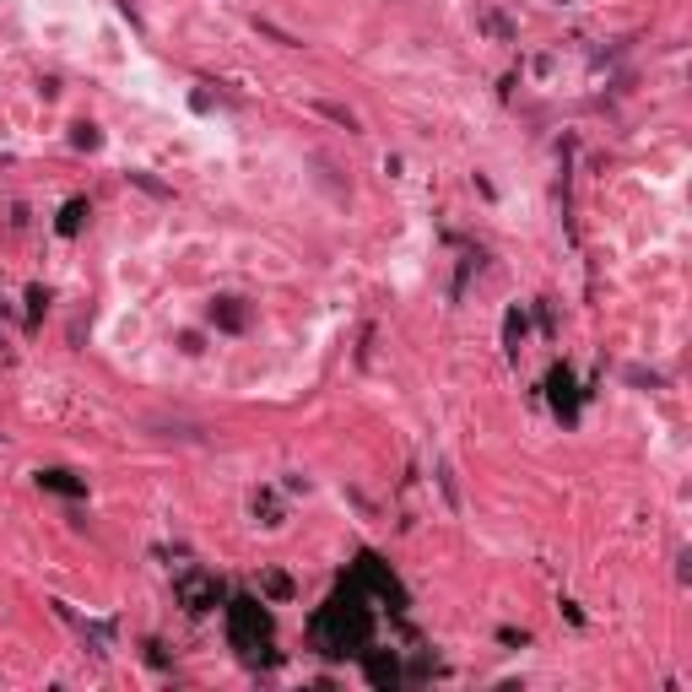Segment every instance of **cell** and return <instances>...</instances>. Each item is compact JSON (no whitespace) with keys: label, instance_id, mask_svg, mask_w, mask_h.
<instances>
[{"label":"cell","instance_id":"3","mask_svg":"<svg viewBox=\"0 0 692 692\" xmlns=\"http://www.w3.org/2000/svg\"><path fill=\"white\" fill-rule=\"evenodd\" d=\"M352 579H357V584H368V590H374L379 601H390L395 611L406 606V590H401V579H395V574L379 563L374 552H363V557H357V574H352Z\"/></svg>","mask_w":692,"mask_h":692},{"label":"cell","instance_id":"5","mask_svg":"<svg viewBox=\"0 0 692 692\" xmlns=\"http://www.w3.org/2000/svg\"><path fill=\"white\" fill-rule=\"evenodd\" d=\"M363 671H368V682H374V687H395V682H401V660H395V655H368V649H363Z\"/></svg>","mask_w":692,"mask_h":692},{"label":"cell","instance_id":"8","mask_svg":"<svg viewBox=\"0 0 692 692\" xmlns=\"http://www.w3.org/2000/svg\"><path fill=\"white\" fill-rule=\"evenodd\" d=\"M211 314H217V325H228V330H244V309H238L233 298H222V303H217V309H211Z\"/></svg>","mask_w":692,"mask_h":692},{"label":"cell","instance_id":"9","mask_svg":"<svg viewBox=\"0 0 692 692\" xmlns=\"http://www.w3.org/2000/svg\"><path fill=\"white\" fill-rule=\"evenodd\" d=\"M82 217H87V201H71V206H65V217H60V233H76V228H82Z\"/></svg>","mask_w":692,"mask_h":692},{"label":"cell","instance_id":"2","mask_svg":"<svg viewBox=\"0 0 692 692\" xmlns=\"http://www.w3.org/2000/svg\"><path fill=\"white\" fill-rule=\"evenodd\" d=\"M228 638L244 660H260L265 649H271V617H265V606L249 601V595H238L228 606Z\"/></svg>","mask_w":692,"mask_h":692},{"label":"cell","instance_id":"4","mask_svg":"<svg viewBox=\"0 0 692 692\" xmlns=\"http://www.w3.org/2000/svg\"><path fill=\"white\" fill-rule=\"evenodd\" d=\"M179 595H184V606H190V611H206V606H217L222 584L211 579V574H184L179 579Z\"/></svg>","mask_w":692,"mask_h":692},{"label":"cell","instance_id":"7","mask_svg":"<svg viewBox=\"0 0 692 692\" xmlns=\"http://www.w3.org/2000/svg\"><path fill=\"white\" fill-rule=\"evenodd\" d=\"M38 487H49V492H65V498H82V482H76V476L71 471H44V476H38Z\"/></svg>","mask_w":692,"mask_h":692},{"label":"cell","instance_id":"6","mask_svg":"<svg viewBox=\"0 0 692 692\" xmlns=\"http://www.w3.org/2000/svg\"><path fill=\"white\" fill-rule=\"evenodd\" d=\"M552 406H557V411H563V417H574V411H579V395H574V379H568V374H563V368H557V374H552Z\"/></svg>","mask_w":692,"mask_h":692},{"label":"cell","instance_id":"1","mask_svg":"<svg viewBox=\"0 0 692 692\" xmlns=\"http://www.w3.org/2000/svg\"><path fill=\"white\" fill-rule=\"evenodd\" d=\"M374 638V611L363 601V584L346 579L314 617V644L325 655H363V644Z\"/></svg>","mask_w":692,"mask_h":692}]
</instances>
